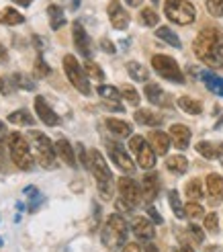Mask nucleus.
Returning a JSON list of instances; mask_svg holds the SVG:
<instances>
[{"label":"nucleus","instance_id":"1","mask_svg":"<svg viewBox=\"0 0 223 252\" xmlns=\"http://www.w3.org/2000/svg\"><path fill=\"white\" fill-rule=\"evenodd\" d=\"M195 56L211 68H223V31L215 27L203 29L193 43Z\"/></svg>","mask_w":223,"mask_h":252},{"label":"nucleus","instance_id":"2","mask_svg":"<svg viewBox=\"0 0 223 252\" xmlns=\"http://www.w3.org/2000/svg\"><path fill=\"white\" fill-rule=\"evenodd\" d=\"M88 156H90V172L94 174L96 179V187H98V193L105 201H109L113 197L115 191V181H113V174H111L107 162L103 158V154L98 150H88Z\"/></svg>","mask_w":223,"mask_h":252},{"label":"nucleus","instance_id":"3","mask_svg":"<svg viewBox=\"0 0 223 252\" xmlns=\"http://www.w3.org/2000/svg\"><path fill=\"white\" fill-rule=\"evenodd\" d=\"M101 238H103V244L109 250H119L121 246H125V238H127V223H125V220H123L119 213L109 216L107 223L103 225Z\"/></svg>","mask_w":223,"mask_h":252},{"label":"nucleus","instance_id":"4","mask_svg":"<svg viewBox=\"0 0 223 252\" xmlns=\"http://www.w3.org/2000/svg\"><path fill=\"white\" fill-rule=\"evenodd\" d=\"M8 152H10V160L12 164L21 170H31L35 160L31 156V148L27 144V140L19 133V131H12L8 133Z\"/></svg>","mask_w":223,"mask_h":252},{"label":"nucleus","instance_id":"5","mask_svg":"<svg viewBox=\"0 0 223 252\" xmlns=\"http://www.w3.org/2000/svg\"><path fill=\"white\" fill-rule=\"evenodd\" d=\"M164 12L176 25H191L196 19V10L189 0H166Z\"/></svg>","mask_w":223,"mask_h":252},{"label":"nucleus","instance_id":"6","mask_svg":"<svg viewBox=\"0 0 223 252\" xmlns=\"http://www.w3.org/2000/svg\"><path fill=\"white\" fill-rule=\"evenodd\" d=\"M33 146H35V154L37 160L43 168H54L56 166V144H52L47 135H43L41 131H33Z\"/></svg>","mask_w":223,"mask_h":252},{"label":"nucleus","instance_id":"7","mask_svg":"<svg viewBox=\"0 0 223 252\" xmlns=\"http://www.w3.org/2000/svg\"><path fill=\"white\" fill-rule=\"evenodd\" d=\"M64 70H66V76L72 82V86L76 88L78 93L88 96L90 94V84H88V78L84 76V68L78 64V60L74 56H66L64 58Z\"/></svg>","mask_w":223,"mask_h":252},{"label":"nucleus","instance_id":"8","mask_svg":"<svg viewBox=\"0 0 223 252\" xmlns=\"http://www.w3.org/2000/svg\"><path fill=\"white\" fill-rule=\"evenodd\" d=\"M152 66H154V70L162 78H166L170 82H176V84H182L184 82V74L180 72L176 60H172L170 56H162V54L154 56L152 58Z\"/></svg>","mask_w":223,"mask_h":252},{"label":"nucleus","instance_id":"9","mask_svg":"<svg viewBox=\"0 0 223 252\" xmlns=\"http://www.w3.org/2000/svg\"><path fill=\"white\" fill-rule=\"evenodd\" d=\"M129 150L135 154V158H138V164L145 170H150L154 168L156 164V152H154V148L147 144L141 135H131L129 137Z\"/></svg>","mask_w":223,"mask_h":252},{"label":"nucleus","instance_id":"10","mask_svg":"<svg viewBox=\"0 0 223 252\" xmlns=\"http://www.w3.org/2000/svg\"><path fill=\"white\" fill-rule=\"evenodd\" d=\"M117 189H119L121 199H125L131 207H138V205L141 203V199H143L141 187H139L138 183H135L133 179H129V176H123V179H119Z\"/></svg>","mask_w":223,"mask_h":252},{"label":"nucleus","instance_id":"11","mask_svg":"<svg viewBox=\"0 0 223 252\" xmlns=\"http://www.w3.org/2000/svg\"><path fill=\"white\" fill-rule=\"evenodd\" d=\"M107 150H109V156H111V160L115 162L119 170L127 172V174L135 170L133 160L129 158V154L125 152V150H123V146H121V144H117V142H107Z\"/></svg>","mask_w":223,"mask_h":252},{"label":"nucleus","instance_id":"12","mask_svg":"<svg viewBox=\"0 0 223 252\" xmlns=\"http://www.w3.org/2000/svg\"><path fill=\"white\" fill-rule=\"evenodd\" d=\"M109 19H111V25H113L115 29L123 31V29H127L129 27V15H127V10L121 6L119 0H113V2H109Z\"/></svg>","mask_w":223,"mask_h":252},{"label":"nucleus","instance_id":"13","mask_svg":"<svg viewBox=\"0 0 223 252\" xmlns=\"http://www.w3.org/2000/svg\"><path fill=\"white\" fill-rule=\"evenodd\" d=\"M35 113L39 115V119L45 125H49V127H56V125H59V117L56 115V111L45 103V96H35Z\"/></svg>","mask_w":223,"mask_h":252},{"label":"nucleus","instance_id":"14","mask_svg":"<svg viewBox=\"0 0 223 252\" xmlns=\"http://www.w3.org/2000/svg\"><path fill=\"white\" fill-rule=\"evenodd\" d=\"M170 140H172V144H174V148L187 150L189 144H191V129L182 123H174L170 127Z\"/></svg>","mask_w":223,"mask_h":252},{"label":"nucleus","instance_id":"15","mask_svg":"<svg viewBox=\"0 0 223 252\" xmlns=\"http://www.w3.org/2000/svg\"><path fill=\"white\" fill-rule=\"evenodd\" d=\"M131 228H133L135 238H138V240H143V242H150L152 238L156 236L154 223L150 220H145V218H135L133 223H131Z\"/></svg>","mask_w":223,"mask_h":252},{"label":"nucleus","instance_id":"16","mask_svg":"<svg viewBox=\"0 0 223 252\" xmlns=\"http://www.w3.org/2000/svg\"><path fill=\"white\" fill-rule=\"evenodd\" d=\"M72 35H74V45H76V49L84 56V58H88L90 56V39H88V33L84 31L82 27V23H74V27H72Z\"/></svg>","mask_w":223,"mask_h":252},{"label":"nucleus","instance_id":"17","mask_svg":"<svg viewBox=\"0 0 223 252\" xmlns=\"http://www.w3.org/2000/svg\"><path fill=\"white\" fill-rule=\"evenodd\" d=\"M143 93H145L147 100H150L152 105H156V107H170L168 94L162 91V86H160V84H154V82L145 84V91Z\"/></svg>","mask_w":223,"mask_h":252},{"label":"nucleus","instance_id":"18","mask_svg":"<svg viewBox=\"0 0 223 252\" xmlns=\"http://www.w3.org/2000/svg\"><path fill=\"white\" fill-rule=\"evenodd\" d=\"M141 193H143V199L145 201H154L160 193V176L156 172H150L143 176L141 181Z\"/></svg>","mask_w":223,"mask_h":252},{"label":"nucleus","instance_id":"19","mask_svg":"<svg viewBox=\"0 0 223 252\" xmlns=\"http://www.w3.org/2000/svg\"><path fill=\"white\" fill-rule=\"evenodd\" d=\"M170 135L164 131H152L150 133V146L154 148V152L160 156H166L168 150H170Z\"/></svg>","mask_w":223,"mask_h":252},{"label":"nucleus","instance_id":"20","mask_svg":"<svg viewBox=\"0 0 223 252\" xmlns=\"http://www.w3.org/2000/svg\"><path fill=\"white\" fill-rule=\"evenodd\" d=\"M56 152H57V156L64 160V164H68V166H76V156H74V148L70 146V142L68 140H57L56 142Z\"/></svg>","mask_w":223,"mask_h":252},{"label":"nucleus","instance_id":"21","mask_svg":"<svg viewBox=\"0 0 223 252\" xmlns=\"http://www.w3.org/2000/svg\"><path fill=\"white\" fill-rule=\"evenodd\" d=\"M207 193L211 195V199L215 203L223 199V176H219L215 172H211L207 176Z\"/></svg>","mask_w":223,"mask_h":252},{"label":"nucleus","instance_id":"22","mask_svg":"<svg viewBox=\"0 0 223 252\" xmlns=\"http://www.w3.org/2000/svg\"><path fill=\"white\" fill-rule=\"evenodd\" d=\"M135 121L139 125H147V127H156V125H162V115H156V113L147 111V109H138L135 111Z\"/></svg>","mask_w":223,"mask_h":252},{"label":"nucleus","instance_id":"23","mask_svg":"<svg viewBox=\"0 0 223 252\" xmlns=\"http://www.w3.org/2000/svg\"><path fill=\"white\" fill-rule=\"evenodd\" d=\"M107 129L117 135V137H129L131 135V125L127 121H121V119H107Z\"/></svg>","mask_w":223,"mask_h":252},{"label":"nucleus","instance_id":"24","mask_svg":"<svg viewBox=\"0 0 223 252\" xmlns=\"http://www.w3.org/2000/svg\"><path fill=\"white\" fill-rule=\"evenodd\" d=\"M201 80L205 82V86L217 96H223V78L215 76L213 72H201Z\"/></svg>","mask_w":223,"mask_h":252},{"label":"nucleus","instance_id":"25","mask_svg":"<svg viewBox=\"0 0 223 252\" xmlns=\"http://www.w3.org/2000/svg\"><path fill=\"white\" fill-rule=\"evenodd\" d=\"M166 168L174 174H184L189 170V160L184 158L182 154H176V156H168L166 158Z\"/></svg>","mask_w":223,"mask_h":252},{"label":"nucleus","instance_id":"26","mask_svg":"<svg viewBox=\"0 0 223 252\" xmlns=\"http://www.w3.org/2000/svg\"><path fill=\"white\" fill-rule=\"evenodd\" d=\"M178 107L187 113V115H201L203 113V105L193 96H180L178 98Z\"/></svg>","mask_w":223,"mask_h":252},{"label":"nucleus","instance_id":"27","mask_svg":"<svg viewBox=\"0 0 223 252\" xmlns=\"http://www.w3.org/2000/svg\"><path fill=\"white\" fill-rule=\"evenodd\" d=\"M127 74L135 82H147L150 80V72H147V68L141 66L139 62H129L127 64Z\"/></svg>","mask_w":223,"mask_h":252},{"label":"nucleus","instance_id":"28","mask_svg":"<svg viewBox=\"0 0 223 252\" xmlns=\"http://www.w3.org/2000/svg\"><path fill=\"white\" fill-rule=\"evenodd\" d=\"M47 12H49V23H52V29H54V31L61 29V27H64V25H66L64 10H61L57 4H49Z\"/></svg>","mask_w":223,"mask_h":252},{"label":"nucleus","instance_id":"29","mask_svg":"<svg viewBox=\"0 0 223 252\" xmlns=\"http://www.w3.org/2000/svg\"><path fill=\"white\" fill-rule=\"evenodd\" d=\"M98 96H101L105 103H119L121 100V91H117L115 86H109V84H101L96 88Z\"/></svg>","mask_w":223,"mask_h":252},{"label":"nucleus","instance_id":"30","mask_svg":"<svg viewBox=\"0 0 223 252\" xmlns=\"http://www.w3.org/2000/svg\"><path fill=\"white\" fill-rule=\"evenodd\" d=\"M0 23H2V25H8V27H12V25H21V23H25V17L21 15L17 8H4L2 12H0Z\"/></svg>","mask_w":223,"mask_h":252},{"label":"nucleus","instance_id":"31","mask_svg":"<svg viewBox=\"0 0 223 252\" xmlns=\"http://www.w3.org/2000/svg\"><path fill=\"white\" fill-rule=\"evenodd\" d=\"M195 150L199 152L203 158H207V160H213V158H219V148L215 146V144H211V142H199L195 146Z\"/></svg>","mask_w":223,"mask_h":252},{"label":"nucleus","instance_id":"32","mask_svg":"<svg viewBox=\"0 0 223 252\" xmlns=\"http://www.w3.org/2000/svg\"><path fill=\"white\" fill-rule=\"evenodd\" d=\"M184 193H187V197L193 199V201L203 199V185H201V181H199V179L189 181L187 187H184Z\"/></svg>","mask_w":223,"mask_h":252},{"label":"nucleus","instance_id":"33","mask_svg":"<svg viewBox=\"0 0 223 252\" xmlns=\"http://www.w3.org/2000/svg\"><path fill=\"white\" fill-rule=\"evenodd\" d=\"M84 74L88 78H92V80H98V82L105 80V72L101 70V66H98V64H94L92 60H86L84 62Z\"/></svg>","mask_w":223,"mask_h":252},{"label":"nucleus","instance_id":"34","mask_svg":"<svg viewBox=\"0 0 223 252\" xmlns=\"http://www.w3.org/2000/svg\"><path fill=\"white\" fill-rule=\"evenodd\" d=\"M156 35H158L162 41L170 43L172 47H180V39H178V35H176L174 31H172L170 27H160V29L156 31Z\"/></svg>","mask_w":223,"mask_h":252},{"label":"nucleus","instance_id":"35","mask_svg":"<svg viewBox=\"0 0 223 252\" xmlns=\"http://www.w3.org/2000/svg\"><path fill=\"white\" fill-rule=\"evenodd\" d=\"M8 121L15 123V125H33V117L29 115V111H25V109L12 111L8 115Z\"/></svg>","mask_w":223,"mask_h":252},{"label":"nucleus","instance_id":"36","mask_svg":"<svg viewBox=\"0 0 223 252\" xmlns=\"http://www.w3.org/2000/svg\"><path fill=\"white\" fill-rule=\"evenodd\" d=\"M168 203H170V207H172V211H174V216L178 218V220H182L187 213H184V207H182V201H180V197H178V191H170L168 193Z\"/></svg>","mask_w":223,"mask_h":252},{"label":"nucleus","instance_id":"37","mask_svg":"<svg viewBox=\"0 0 223 252\" xmlns=\"http://www.w3.org/2000/svg\"><path fill=\"white\" fill-rule=\"evenodd\" d=\"M158 21H160V17H158V12L154 8H143L139 12V23L143 25V27H156Z\"/></svg>","mask_w":223,"mask_h":252},{"label":"nucleus","instance_id":"38","mask_svg":"<svg viewBox=\"0 0 223 252\" xmlns=\"http://www.w3.org/2000/svg\"><path fill=\"white\" fill-rule=\"evenodd\" d=\"M33 72H35V78H45V76H49V72H52V68L45 64V60H43V54H41V52H39V56H37V60H35V68H33Z\"/></svg>","mask_w":223,"mask_h":252},{"label":"nucleus","instance_id":"39","mask_svg":"<svg viewBox=\"0 0 223 252\" xmlns=\"http://www.w3.org/2000/svg\"><path fill=\"white\" fill-rule=\"evenodd\" d=\"M184 213H187V218H191V220H201L203 213H205V209H203L201 203H196V201H191V203L184 205Z\"/></svg>","mask_w":223,"mask_h":252},{"label":"nucleus","instance_id":"40","mask_svg":"<svg viewBox=\"0 0 223 252\" xmlns=\"http://www.w3.org/2000/svg\"><path fill=\"white\" fill-rule=\"evenodd\" d=\"M121 96L125 98L129 105H133V107H138L139 100H141V98H139V93L135 91L133 86H123V88H121Z\"/></svg>","mask_w":223,"mask_h":252},{"label":"nucleus","instance_id":"41","mask_svg":"<svg viewBox=\"0 0 223 252\" xmlns=\"http://www.w3.org/2000/svg\"><path fill=\"white\" fill-rule=\"evenodd\" d=\"M12 80H15L17 86L25 88V91H35V86H37V82H33L29 76H25V74H12Z\"/></svg>","mask_w":223,"mask_h":252},{"label":"nucleus","instance_id":"42","mask_svg":"<svg viewBox=\"0 0 223 252\" xmlns=\"http://www.w3.org/2000/svg\"><path fill=\"white\" fill-rule=\"evenodd\" d=\"M205 230H209L211 234H215L219 230V218H217V213H207V216H205Z\"/></svg>","mask_w":223,"mask_h":252},{"label":"nucleus","instance_id":"43","mask_svg":"<svg viewBox=\"0 0 223 252\" xmlns=\"http://www.w3.org/2000/svg\"><path fill=\"white\" fill-rule=\"evenodd\" d=\"M207 10L213 17H223V0H207Z\"/></svg>","mask_w":223,"mask_h":252},{"label":"nucleus","instance_id":"44","mask_svg":"<svg viewBox=\"0 0 223 252\" xmlns=\"http://www.w3.org/2000/svg\"><path fill=\"white\" fill-rule=\"evenodd\" d=\"M12 78H6V76H2L0 78V94H4V96H8V94H12V91H15V82H10Z\"/></svg>","mask_w":223,"mask_h":252},{"label":"nucleus","instance_id":"45","mask_svg":"<svg viewBox=\"0 0 223 252\" xmlns=\"http://www.w3.org/2000/svg\"><path fill=\"white\" fill-rule=\"evenodd\" d=\"M25 193H31V195H33V197H31V201H29V209H35V207L43 201L41 193L37 191V189H33V187H27V189H25Z\"/></svg>","mask_w":223,"mask_h":252},{"label":"nucleus","instance_id":"46","mask_svg":"<svg viewBox=\"0 0 223 252\" xmlns=\"http://www.w3.org/2000/svg\"><path fill=\"white\" fill-rule=\"evenodd\" d=\"M189 232H191V236L195 238V242H199V244L205 242V234H203V230L199 228V225H195V223H193L191 228H189Z\"/></svg>","mask_w":223,"mask_h":252},{"label":"nucleus","instance_id":"47","mask_svg":"<svg viewBox=\"0 0 223 252\" xmlns=\"http://www.w3.org/2000/svg\"><path fill=\"white\" fill-rule=\"evenodd\" d=\"M101 47L105 49L107 54H115L117 52V47H115V43L111 41V39H101Z\"/></svg>","mask_w":223,"mask_h":252},{"label":"nucleus","instance_id":"48","mask_svg":"<svg viewBox=\"0 0 223 252\" xmlns=\"http://www.w3.org/2000/svg\"><path fill=\"white\" fill-rule=\"evenodd\" d=\"M115 207H117V211H123V213H127V211H131V209H133V207H131V205L127 203V201H125V199H121V197L117 199Z\"/></svg>","mask_w":223,"mask_h":252},{"label":"nucleus","instance_id":"49","mask_svg":"<svg viewBox=\"0 0 223 252\" xmlns=\"http://www.w3.org/2000/svg\"><path fill=\"white\" fill-rule=\"evenodd\" d=\"M123 252H145V248H141L138 242H129L123 246Z\"/></svg>","mask_w":223,"mask_h":252},{"label":"nucleus","instance_id":"50","mask_svg":"<svg viewBox=\"0 0 223 252\" xmlns=\"http://www.w3.org/2000/svg\"><path fill=\"white\" fill-rule=\"evenodd\" d=\"M147 213H150V220L154 221V223H162L164 220H162V216H160V213H158V209H154V207H150V209H147Z\"/></svg>","mask_w":223,"mask_h":252},{"label":"nucleus","instance_id":"51","mask_svg":"<svg viewBox=\"0 0 223 252\" xmlns=\"http://www.w3.org/2000/svg\"><path fill=\"white\" fill-rule=\"evenodd\" d=\"M6 140H8V129H6V125L0 121V146H2Z\"/></svg>","mask_w":223,"mask_h":252},{"label":"nucleus","instance_id":"52","mask_svg":"<svg viewBox=\"0 0 223 252\" xmlns=\"http://www.w3.org/2000/svg\"><path fill=\"white\" fill-rule=\"evenodd\" d=\"M4 62H8V52H6V47L0 43V64H4Z\"/></svg>","mask_w":223,"mask_h":252},{"label":"nucleus","instance_id":"53","mask_svg":"<svg viewBox=\"0 0 223 252\" xmlns=\"http://www.w3.org/2000/svg\"><path fill=\"white\" fill-rule=\"evenodd\" d=\"M15 4H19V6H31V2L33 0H12Z\"/></svg>","mask_w":223,"mask_h":252},{"label":"nucleus","instance_id":"54","mask_svg":"<svg viewBox=\"0 0 223 252\" xmlns=\"http://www.w3.org/2000/svg\"><path fill=\"white\" fill-rule=\"evenodd\" d=\"M125 2H127L129 6H133V8H138V6H141L143 0H125Z\"/></svg>","mask_w":223,"mask_h":252},{"label":"nucleus","instance_id":"55","mask_svg":"<svg viewBox=\"0 0 223 252\" xmlns=\"http://www.w3.org/2000/svg\"><path fill=\"white\" fill-rule=\"evenodd\" d=\"M145 252H160V250H158L154 244H147V246H145Z\"/></svg>","mask_w":223,"mask_h":252},{"label":"nucleus","instance_id":"56","mask_svg":"<svg viewBox=\"0 0 223 252\" xmlns=\"http://www.w3.org/2000/svg\"><path fill=\"white\" fill-rule=\"evenodd\" d=\"M176 252H195V250H193L191 246H182V248H180V250H176Z\"/></svg>","mask_w":223,"mask_h":252},{"label":"nucleus","instance_id":"57","mask_svg":"<svg viewBox=\"0 0 223 252\" xmlns=\"http://www.w3.org/2000/svg\"><path fill=\"white\" fill-rule=\"evenodd\" d=\"M207 252H215V248H207Z\"/></svg>","mask_w":223,"mask_h":252},{"label":"nucleus","instance_id":"58","mask_svg":"<svg viewBox=\"0 0 223 252\" xmlns=\"http://www.w3.org/2000/svg\"><path fill=\"white\" fill-rule=\"evenodd\" d=\"M152 2H154V4H158V2H160V0H152Z\"/></svg>","mask_w":223,"mask_h":252},{"label":"nucleus","instance_id":"59","mask_svg":"<svg viewBox=\"0 0 223 252\" xmlns=\"http://www.w3.org/2000/svg\"><path fill=\"white\" fill-rule=\"evenodd\" d=\"M0 246H2V238H0Z\"/></svg>","mask_w":223,"mask_h":252}]
</instances>
